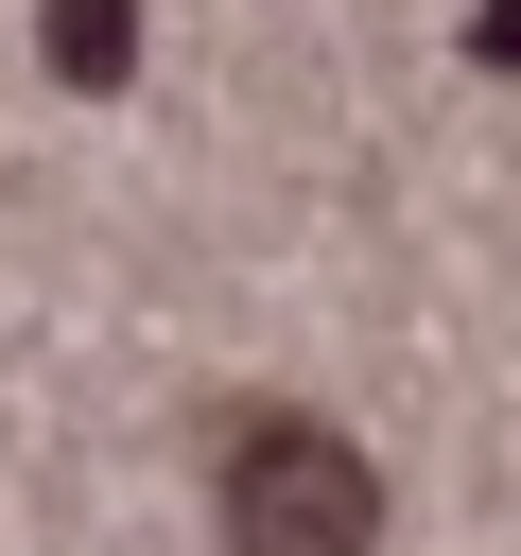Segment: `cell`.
I'll list each match as a JSON object with an SVG mask.
<instances>
[{"instance_id":"1","label":"cell","mask_w":521,"mask_h":556,"mask_svg":"<svg viewBox=\"0 0 521 556\" xmlns=\"http://www.w3.org/2000/svg\"><path fill=\"white\" fill-rule=\"evenodd\" d=\"M382 539V469L330 417H243L226 434V556H365Z\"/></svg>"},{"instance_id":"2","label":"cell","mask_w":521,"mask_h":556,"mask_svg":"<svg viewBox=\"0 0 521 556\" xmlns=\"http://www.w3.org/2000/svg\"><path fill=\"white\" fill-rule=\"evenodd\" d=\"M52 70H69V87H122V70H139V17H104V0L52 17Z\"/></svg>"}]
</instances>
